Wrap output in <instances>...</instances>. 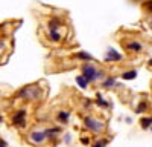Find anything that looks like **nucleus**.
Returning a JSON list of instances; mask_svg holds the SVG:
<instances>
[{
	"instance_id": "nucleus-1",
	"label": "nucleus",
	"mask_w": 152,
	"mask_h": 147,
	"mask_svg": "<svg viewBox=\"0 0 152 147\" xmlns=\"http://www.w3.org/2000/svg\"><path fill=\"white\" fill-rule=\"evenodd\" d=\"M81 74L87 78V81L90 84H94L97 81H102L107 75L104 71H100L94 66V63H84L81 65Z\"/></svg>"
},
{
	"instance_id": "nucleus-2",
	"label": "nucleus",
	"mask_w": 152,
	"mask_h": 147,
	"mask_svg": "<svg viewBox=\"0 0 152 147\" xmlns=\"http://www.w3.org/2000/svg\"><path fill=\"white\" fill-rule=\"evenodd\" d=\"M17 98H23V100H28V101H37L41 98V89L40 86L37 84H28V86H23V88L15 94Z\"/></svg>"
},
{
	"instance_id": "nucleus-3",
	"label": "nucleus",
	"mask_w": 152,
	"mask_h": 147,
	"mask_svg": "<svg viewBox=\"0 0 152 147\" xmlns=\"http://www.w3.org/2000/svg\"><path fill=\"white\" fill-rule=\"evenodd\" d=\"M84 126H85V129H88L93 133H100V132H104V129H105L104 121H100V120H97V118H94L91 115H88V117L84 118Z\"/></svg>"
},
{
	"instance_id": "nucleus-4",
	"label": "nucleus",
	"mask_w": 152,
	"mask_h": 147,
	"mask_svg": "<svg viewBox=\"0 0 152 147\" xmlns=\"http://www.w3.org/2000/svg\"><path fill=\"white\" fill-rule=\"evenodd\" d=\"M26 117H28V112L24 109L17 110V112L12 115V124H14L15 127H18V129H23L24 126H26Z\"/></svg>"
},
{
	"instance_id": "nucleus-5",
	"label": "nucleus",
	"mask_w": 152,
	"mask_h": 147,
	"mask_svg": "<svg viewBox=\"0 0 152 147\" xmlns=\"http://www.w3.org/2000/svg\"><path fill=\"white\" fill-rule=\"evenodd\" d=\"M123 49H126L128 52L142 54V52H143V49H145V46H143L140 42H138V40H129V42L123 43Z\"/></svg>"
},
{
	"instance_id": "nucleus-6",
	"label": "nucleus",
	"mask_w": 152,
	"mask_h": 147,
	"mask_svg": "<svg viewBox=\"0 0 152 147\" xmlns=\"http://www.w3.org/2000/svg\"><path fill=\"white\" fill-rule=\"evenodd\" d=\"M28 140H29L32 144H35V146H40V144H43V143L47 140V137H46L44 130H34V132L29 133Z\"/></svg>"
},
{
	"instance_id": "nucleus-7",
	"label": "nucleus",
	"mask_w": 152,
	"mask_h": 147,
	"mask_svg": "<svg viewBox=\"0 0 152 147\" xmlns=\"http://www.w3.org/2000/svg\"><path fill=\"white\" fill-rule=\"evenodd\" d=\"M104 60L107 61V63H119V61L123 60V55L120 52H117L116 49H107Z\"/></svg>"
},
{
	"instance_id": "nucleus-8",
	"label": "nucleus",
	"mask_w": 152,
	"mask_h": 147,
	"mask_svg": "<svg viewBox=\"0 0 152 147\" xmlns=\"http://www.w3.org/2000/svg\"><path fill=\"white\" fill-rule=\"evenodd\" d=\"M73 57H75L76 60L84 61V63H94V57H93L91 54L85 52V51H79V52H76Z\"/></svg>"
},
{
	"instance_id": "nucleus-9",
	"label": "nucleus",
	"mask_w": 152,
	"mask_h": 147,
	"mask_svg": "<svg viewBox=\"0 0 152 147\" xmlns=\"http://www.w3.org/2000/svg\"><path fill=\"white\" fill-rule=\"evenodd\" d=\"M61 24H62V20H61L59 17L53 16V17H50V19H49V22H47V28H49V31H58V29L61 28Z\"/></svg>"
},
{
	"instance_id": "nucleus-10",
	"label": "nucleus",
	"mask_w": 152,
	"mask_h": 147,
	"mask_svg": "<svg viewBox=\"0 0 152 147\" xmlns=\"http://www.w3.org/2000/svg\"><path fill=\"white\" fill-rule=\"evenodd\" d=\"M100 86H102L104 89H111L114 86H117V80H116V77H105L100 81Z\"/></svg>"
},
{
	"instance_id": "nucleus-11",
	"label": "nucleus",
	"mask_w": 152,
	"mask_h": 147,
	"mask_svg": "<svg viewBox=\"0 0 152 147\" xmlns=\"http://www.w3.org/2000/svg\"><path fill=\"white\" fill-rule=\"evenodd\" d=\"M44 133L47 140H55L58 135L61 133V127H49V129H44Z\"/></svg>"
},
{
	"instance_id": "nucleus-12",
	"label": "nucleus",
	"mask_w": 152,
	"mask_h": 147,
	"mask_svg": "<svg viewBox=\"0 0 152 147\" xmlns=\"http://www.w3.org/2000/svg\"><path fill=\"white\" fill-rule=\"evenodd\" d=\"M56 120H58V122H61V124H67L69 120H70V112L69 110H59V112L56 114Z\"/></svg>"
},
{
	"instance_id": "nucleus-13",
	"label": "nucleus",
	"mask_w": 152,
	"mask_h": 147,
	"mask_svg": "<svg viewBox=\"0 0 152 147\" xmlns=\"http://www.w3.org/2000/svg\"><path fill=\"white\" fill-rule=\"evenodd\" d=\"M75 81H76V84H78L81 89H84V91H85V89H88V86H90V83L87 81V78L82 75V74L76 75V77H75Z\"/></svg>"
},
{
	"instance_id": "nucleus-14",
	"label": "nucleus",
	"mask_w": 152,
	"mask_h": 147,
	"mask_svg": "<svg viewBox=\"0 0 152 147\" xmlns=\"http://www.w3.org/2000/svg\"><path fill=\"white\" fill-rule=\"evenodd\" d=\"M47 39L52 43H59L62 40V35L59 34V31H47Z\"/></svg>"
},
{
	"instance_id": "nucleus-15",
	"label": "nucleus",
	"mask_w": 152,
	"mask_h": 147,
	"mask_svg": "<svg viewBox=\"0 0 152 147\" xmlns=\"http://www.w3.org/2000/svg\"><path fill=\"white\" fill-rule=\"evenodd\" d=\"M137 71L135 69H131V71H125V72H122V80H125V81H131V80H134V78H137Z\"/></svg>"
},
{
	"instance_id": "nucleus-16",
	"label": "nucleus",
	"mask_w": 152,
	"mask_h": 147,
	"mask_svg": "<svg viewBox=\"0 0 152 147\" xmlns=\"http://www.w3.org/2000/svg\"><path fill=\"white\" fill-rule=\"evenodd\" d=\"M99 107H104V109H107V107H110L111 106V103L110 101H107L105 100V98L102 97V95H100V94H97V97H96V101H94Z\"/></svg>"
},
{
	"instance_id": "nucleus-17",
	"label": "nucleus",
	"mask_w": 152,
	"mask_h": 147,
	"mask_svg": "<svg viewBox=\"0 0 152 147\" xmlns=\"http://www.w3.org/2000/svg\"><path fill=\"white\" fill-rule=\"evenodd\" d=\"M151 126H152V117H143V118L140 120V127H142L143 130L151 129Z\"/></svg>"
},
{
	"instance_id": "nucleus-18",
	"label": "nucleus",
	"mask_w": 152,
	"mask_h": 147,
	"mask_svg": "<svg viewBox=\"0 0 152 147\" xmlns=\"http://www.w3.org/2000/svg\"><path fill=\"white\" fill-rule=\"evenodd\" d=\"M148 107H149V104H148L146 101H140V103L137 104V107H135V114H143V112H146Z\"/></svg>"
},
{
	"instance_id": "nucleus-19",
	"label": "nucleus",
	"mask_w": 152,
	"mask_h": 147,
	"mask_svg": "<svg viewBox=\"0 0 152 147\" xmlns=\"http://www.w3.org/2000/svg\"><path fill=\"white\" fill-rule=\"evenodd\" d=\"M143 9H145V12L152 14V0H145L143 2Z\"/></svg>"
},
{
	"instance_id": "nucleus-20",
	"label": "nucleus",
	"mask_w": 152,
	"mask_h": 147,
	"mask_svg": "<svg viewBox=\"0 0 152 147\" xmlns=\"http://www.w3.org/2000/svg\"><path fill=\"white\" fill-rule=\"evenodd\" d=\"M107 146H108V140H105V138H100L93 144V147H107Z\"/></svg>"
},
{
	"instance_id": "nucleus-21",
	"label": "nucleus",
	"mask_w": 152,
	"mask_h": 147,
	"mask_svg": "<svg viewBox=\"0 0 152 147\" xmlns=\"http://www.w3.org/2000/svg\"><path fill=\"white\" fill-rule=\"evenodd\" d=\"M81 143H82L84 146H88V144H90V138H87V137H82V138H81Z\"/></svg>"
},
{
	"instance_id": "nucleus-22",
	"label": "nucleus",
	"mask_w": 152,
	"mask_h": 147,
	"mask_svg": "<svg viewBox=\"0 0 152 147\" xmlns=\"http://www.w3.org/2000/svg\"><path fill=\"white\" fill-rule=\"evenodd\" d=\"M5 51V42L0 40V55H2V52Z\"/></svg>"
},
{
	"instance_id": "nucleus-23",
	"label": "nucleus",
	"mask_w": 152,
	"mask_h": 147,
	"mask_svg": "<svg viewBox=\"0 0 152 147\" xmlns=\"http://www.w3.org/2000/svg\"><path fill=\"white\" fill-rule=\"evenodd\" d=\"M91 104H93V103H91V100H87V101H85V106H87V107H90Z\"/></svg>"
},
{
	"instance_id": "nucleus-24",
	"label": "nucleus",
	"mask_w": 152,
	"mask_h": 147,
	"mask_svg": "<svg viewBox=\"0 0 152 147\" xmlns=\"http://www.w3.org/2000/svg\"><path fill=\"white\" fill-rule=\"evenodd\" d=\"M0 147H6V143L3 140H0Z\"/></svg>"
},
{
	"instance_id": "nucleus-25",
	"label": "nucleus",
	"mask_w": 152,
	"mask_h": 147,
	"mask_svg": "<svg viewBox=\"0 0 152 147\" xmlns=\"http://www.w3.org/2000/svg\"><path fill=\"white\" fill-rule=\"evenodd\" d=\"M148 66H149V68H152V58H149V60H148Z\"/></svg>"
},
{
	"instance_id": "nucleus-26",
	"label": "nucleus",
	"mask_w": 152,
	"mask_h": 147,
	"mask_svg": "<svg viewBox=\"0 0 152 147\" xmlns=\"http://www.w3.org/2000/svg\"><path fill=\"white\" fill-rule=\"evenodd\" d=\"M3 121V118H2V115H0V122H2Z\"/></svg>"
},
{
	"instance_id": "nucleus-27",
	"label": "nucleus",
	"mask_w": 152,
	"mask_h": 147,
	"mask_svg": "<svg viewBox=\"0 0 152 147\" xmlns=\"http://www.w3.org/2000/svg\"><path fill=\"white\" fill-rule=\"evenodd\" d=\"M151 130H152V126H151Z\"/></svg>"
},
{
	"instance_id": "nucleus-28",
	"label": "nucleus",
	"mask_w": 152,
	"mask_h": 147,
	"mask_svg": "<svg viewBox=\"0 0 152 147\" xmlns=\"http://www.w3.org/2000/svg\"><path fill=\"white\" fill-rule=\"evenodd\" d=\"M151 22H152V19H151Z\"/></svg>"
}]
</instances>
